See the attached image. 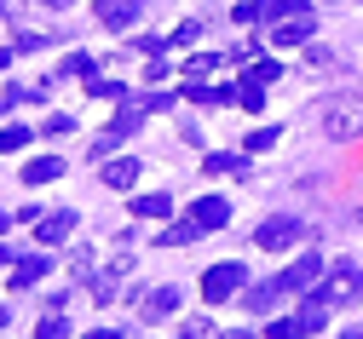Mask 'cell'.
<instances>
[{
  "label": "cell",
  "instance_id": "1",
  "mask_svg": "<svg viewBox=\"0 0 363 339\" xmlns=\"http://www.w3.org/2000/svg\"><path fill=\"white\" fill-rule=\"evenodd\" d=\"M317 121H323V138H335V144L363 138V92H335Z\"/></svg>",
  "mask_w": 363,
  "mask_h": 339
},
{
  "label": "cell",
  "instance_id": "2",
  "mask_svg": "<svg viewBox=\"0 0 363 339\" xmlns=\"http://www.w3.org/2000/svg\"><path fill=\"white\" fill-rule=\"evenodd\" d=\"M242 287H248V270H242L237 259H225V265H208V270H202V299H208V305L237 299Z\"/></svg>",
  "mask_w": 363,
  "mask_h": 339
},
{
  "label": "cell",
  "instance_id": "3",
  "mask_svg": "<svg viewBox=\"0 0 363 339\" xmlns=\"http://www.w3.org/2000/svg\"><path fill=\"white\" fill-rule=\"evenodd\" d=\"M254 241H259L265 253H283V248H300V241H306V224L289 219V213H277V219H265V224L254 230Z\"/></svg>",
  "mask_w": 363,
  "mask_h": 339
},
{
  "label": "cell",
  "instance_id": "4",
  "mask_svg": "<svg viewBox=\"0 0 363 339\" xmlns=\"http://www.w3.org/2000/svg\"><path fill=\"white\" fill-rule=\"evenodd\" d=\"M357 294H363V270H357V265H335V276H329L323 287H311V299H323L329 311L346 305V299H357Z\"/></svg>",
  "mask_w": 363,
  "mask_h": 339
},
{
  "label": "cell",
  "instance_id": "5",
  "mask_svg": "<svg viewBox=\"0 0 363 339\" xmlns=\"http://www.w3.org/2000/svg\"><path fill=\"white\" fill-rule=\"evenodd\" d=\"M317 276H323V259H317V253H300L277 282H283V294H311V287H317Z\"/></svg>",
  "mask_w": 363,
  "mask_h": 339
},
{
  "label": "cell",
  "instance_id": "6",
  "mask_svg": "<svg viewBox=\"0 0 363 339\" xmlns=\"http://www.w3.org/2000/svg\"><path fill=\"white\" fill-rule=\"evenodd\" d=\"M145 6H150V0H99V23L104 29H133V23H139L145 18Z\"/></svg>",
  "mask_w": 363,
  "mask_h": 339
},
{
  "label": "cell",
  "instance_id": "7",
  "mask_svg": "<svg viewBox=\"0 0 363 339\" xmlns=\"http://www.w3.org/2000/svg\"><path fill=\"white\" fill-rule=\"evenodd\" d=\"M191 224H196L202 236L225 230V224H231V202H225V196H202V202H191Z\"/></svg>",
  "mask_w": 363,
  "mask_h": 339
},
{
  "label": "cell",
  "instance_id": "8",
  "mask_svg": "<svg viewBox=\"0 0 363 339\" xmlns=\"http://www.w3.org/2000/svg\"><path fill=\"white\" fill-rule=\"evenodd\" d=\"M179 311V287L167 282V287H150V294H139V316L145 322H156V316H173Z\"/></svg>",
  "mask_w": 363,
  "mask_h": 339
},
{
  "label": "cell",
  "instance_id": "9",
  "mask_svg": "<svg viewBox=\"0 0 363 339\" xmlns=\"http://www.w3.org/2000/svg\"><path fill=\"white\" fill-rule=\"evenodd\" d=\"M75 224H81V219H75L69 207H58V213H40V230H35V236L47 241V248H58V241H69V230H75Z\"/></svg>",
  "mask_w": 363,
  "mask_h": 339
},
{
  "label": "cell",
  "instance_id": "10",
  "mask_svg": "<svg viewBox=\"0 0 363 339\" xmlns=\"http://www.w3.org/2000/svg\"><path fill=\"white\" fill-rule=\"evenodd\" d=\"M300 40H311V12H294L271 29V46H300Z\"/></svg>",
  "mask_w": 363,
  "mask_h": 339
},
{
  "label": "cell",
  "instance_id": "11",
  "mask_svg": "<svg viewBox=\"0 0 363 339\" xmlns=\"http://www.w3.org/2000/svg\"><path fill=\"white\" fill-rule=\"evenodd\" d=\"M52 178H64V156H35L18 184H52Z\"/></svg>",
  "mask_w": 363,
  "mask_h": 339
},
{
  "label": "cell",
  "instance_id": "12",
  "mask_svg": "<svg viewBox=\"0 0 363 339\" xmlns=\"http://www.w3.org/2000/svg\"><path fill=\"white\" fill-rule=\"evenodd\" d=\"M47 270H52V265H47V253H29V259H18V265H12V287L23 294V287H35Z\"/></svg>",
  "mask_w": 363,
  "mask_h": 339
},
{
  "label": "cell",
  "instance_id": "13",
  "mask_svg": "<svg viewBox=\"0 0 363 339\" xmlns=\"http://www.w3.org/2000/svg\"><path fill=\"white\" fill-rule=\"evenodd\" d=\"M283 299V282H259V287H242V305L254 311V316H265L271 305Z\"/></svg>",
  "mask_w": 363,
  "mask_h": 339
},
{
  "label": "cell",
  "instance_id": "14",
  "mask_svg": "<svg viewBox=\"0 0 363 339\" xmlns=\"http://www.w3.org/2000/svg\"><path fill=\"white\" fill-rule=\"evenodd\" d=\"M173 213V196L167 190H150V196H133V219H167Z\"/></svg>",
  "mask_w": 363,
  "mask_h": 339
},
{
  "label": "cell",
  "instance_id": "15",
  "mask_svg": "<svg viewBox=\"0 0 363 339\" xmlns=\"http://www.w3.org/2000/svg\"><path fill=\"white\" fill-rule=\"evenodd\" d=\"M294 12H311V0H254V18H271V23H283Z\"/></svg>",
  "mask_w": 363,
  "mask_h": 339
},
{
  "label": "cell",
  "instance_id": "16",
  "mask_svg": "<svg viewBox=\"0 0 363 339\" xmlns=\"http://www.w3.org/2000/svg\"><path fill=\"white\" fill-rule=\"evenodd\" d=\"M104 184H110V190H127V184H139V161H133V156L110 161V167H104Z\"/></svg>",
  "mask_w": 363,
  "mask_h": 339
},
{
  "label": "cell",
  "instance_id": "17",
  "mask_svg": "<svg viewBox=\"0 0 363 339\" xmlns=\"http://www.w3.org/2000/svg\"><path fill=\"white\" fill-rule=\"evenodd\" d=\"M121 276H127V259H116V265H110V270H104V276L93 282V299H99V305H110V299H116V287H121Z\"/></svg>",
  "mask_w": 363,
  "mask_h": 339
},
{
  "label": "cell",
  "instance_id": "18",
  "mask_svg": "<svg viewBox=\"0 0 363 339\" xmlns=\"http://www.w3.org/2000/svg\"><path fill=\"white\" fill-rule=\"evenodd\" d=\"M196 236H202V230H196V224H191V213H185V219H173L156 241H162V248H185V241H196Z\"/></svg>",
  "mask_w": 363,
  "mask_h": 339
},
{
  "label": "cell",
  "instance_id": "19",
  "mask_svg": "<svg viewBox=\"0 0 363 339\" xmlns=\"http://www.w3.org/2000/svg\"><path fill=\"white\" fill-rule=\"evenodd\" d=\"M277 75H283V64H277V58H259V64H254V69H248L242 81H248V86H271Z\"/></svg>",
  "mask_w": 363,
  "mask_h": 339
},
{
  "label": "cell",
  "instance_id": "20",
  "mask_svg": "<svg viewBox=\"0 0 363 339\" xmlns=\"http://www.w3.org/2000/svg\"><path fill=\"white\" fill-rule=\"evenodd\" d=\"M35 339H69V322H64L58 311H47V316L35 322Z\"/></svg>",
  "mask_w": 363,
  "mask_h": 339
},
{
  "label": "cell",
  "instance_id": "21",
  "mask_svg": "<svg viewBox=\"0 0 363 339\" xmlns=\"http://www.w3.org/2000/svg\"><path fill=\"white\" fill-rule=\"evenodd\" d=\"M265 339H306V328H300V316H277L265 328Z\"/></svg>",
  "mask_w": 363,
  "mask_h": 339
},
{
  "label": "cell",
  "instance_id": "22",
  "mask_svg": "<svg viewBox=\"0 0 363 339\" xmlns=\"http://www.w3.org/2000/svg\"><path fill=\"white\" fill-rule=\"evenodd\" d=\"M29 138H35L29 127H0V156H12V150H23Z\"/></svg>",
  "mask_w": 363,
  "mask_h": 339
},
{
  "label": "cell",
  "instance_id": "23",
  "mask_svg": "<svg viewBox=\"0 0 363 339\" xmlns=\"http://www.w3.org/2000/svg\"><path fill=\"white\" fill-rule=\"evenodd\" d=\"M237 104H242L248 115H259V110H265V86H248V81H242V86H237Z\"/></svg>",
  "mask_w": 363,
  "mask_h": 339
},
{
  "label": "cell",
  "instance_id": "24",
  "mask_svg": "<svg viewBox=\"0 0 363 339\" xmlns=\"http://www.w3.org/2000/svg\"><path fill=\"white\" fill-rule=\"evenodd\" d=\"M277 138H283V132H277V127H254V132H248V138H242V144H248V150H254V156H259V150H271V144H277Z\"/></svg>",
  "mask_w": 363,
  "mask_h": 339
},
{
  "label": "cell",
  "instance_id": "25",
  "mask_svg": "<svg viewBox=\"0 0 363 339\" xmlns=\"http://www.w3.org/2000/svg\"><path fill=\"white\" fill-rule=\"evenodd\" d=\"M64 75H81V81H93V58H86V52H69V58H64Z\"/></svg>",
  "mask_w": 363,
  "mask_h": 339
},
{
  "label": "cell",
  "instance_id": "26",
  "mask_svg": "<svg viewBox=\"0 0 363 339\" xmlns=\"http://www.w3.org/2000/svg\"><path fill=\"white\" fill-rule=\"evenodd\" d=\"M208 173H248L242 156H208Z\"/></svg>",
  "mask_w": 363,
  "mask_h": 339
},
{
  "label": "cell",
  "instance_id": "27",
  "mask_svg": "<svg viewBox=\"0 0 363 339\" xmlns=\"http://www.w3.org/2000/svg\"><path fill=\"white\" fill-rule=\"evenodd\" d=\"M196 35H202V23L191 18V23H179V29H173V40H162V46H191Z\"/></svg>",
  "mask_w": 363,
  "mask_h": 339
},
{
  "label": "cell",
  "instance_id": "28",
  "mask_svg": "<svg viewBox=\"0 0 363 339\" xmlns=\"http://www.w3.org/2000/svg\"><path fill=\"white\" fill-rule=\"evenodd\" d=\"M23 98H35V86H29V92H23V86H0V110H18Z\"/></svg>",
  "mask_w": 363,
  "mask_h": 339
},
{
  "label": "cell",
  "instance_id": "29",
  "mask_svg": "<svg viewBox=\"0 0 363 339\" xmlns=\"http://www.w3.org/2000/svg\"><path fill=\"white\" fill-rule=\"evenodd\" d=\"M116 144H121V138H116V132H110V127H104V132H99V138H93V161H104V156H110V150H116Z\"/></svg>",
  "mask_w": 363,
  "mask_h": 339
},
{
  "label": "cell",
  "instance_id": "30",
  "mask_svg": "<svg viewBox=\"0 0 363 339\" xmlns=\"http://www.w3.org/2000/svg\"><path fill=\"white\" fill-rule=\"evenodd\" d=\"M47 132H75V115H64V110H58V115H47Z\"/></svg>",
  "mask_w": 363,
  "mask_h": 339
},
{
  "label": "cell",
  "instance_id": "31",
  "mask_svg": "<svg viewBox=\"0 0 363 339\" xmlns=\"http://www.w3.org/2000/svg\"><path fill=\"white\" fill-rule=\"evenodd\" d=\"M86 339H121L116 328H93V333H86Z\"/></svg>",
  "mask_w": 363,
  "mask_h": 339
},
{
  "label": "cell",
  "instance_id": "32",
  "mask_svg": "<svg viewBox=\"0 0 363 339\" xmlns=\"http://www.w3.org/2000/svg\"><path fill=\"white\" fill-rule=\"evenodd\" d=\"M219 339H254V333H242V328H231V333H219Z\"/></svg>",
  "mask_w": 363,
  "mask_h": 339
},
{
  "label": "cell",
  "instance_id": "33",
  "mask_svg": "<svg viewBox=\"0 0 363 339\" xmlns=\"http://www.w3.org/2000/svg\"><path fill=\"white\" fill-rule=\"evenodd\" d=\"M0 265H18V259H12V248H0Z\"/></svg>",
  "mask_w": 363,
  "mask_h": 339
},
{
  "label": "cell",
  "instance_id": "34",
  "mask_svg": "<svg viewBox=\"0 0 363 339\" xmlns=\"http://www.w3.org/2000/svg\"><path fill=\"white\" fill-rule=\"evenodd\" d=\"M340 339H363V328H346V333H340Z\"/></svg>",
  "mask_w": 363,
  "mask_h": 339
},
{
  "label": "cell",
  "instance_id": "35",
  "mask_svg": "<svg viewBox=\"0 0 363 339\" xmlns=\"http://www.w3.org/2000/svg\"><path fill=\"white\" fill-rule=\"evenodd\" d=\"M40 6H69V0H40Z\"/></svg>",
  "mask_w": 363,
  "mask_h": 339
},
{
  "label": "cell",
  "instance_id": "36",
  "mask_svg": "<svg viewBox=\"0 0 363 339\" xmlns=\"http://www.w3.org/2000/svg\"><path fill=\"white\" fill-rule=\"evenodd\" d=\"M6 224H12V213H0V230H6Z\"/></svg>",
  "mask_w": 363,
  "mask_h": 339
},
{
  "label": "cell",
  "instance_id": "37",
  "mask_svg": "<svg viewBox=\"0 0 363 339\" xmlns=\"http://www.w3.org/2000/svg\"><path fill=\"white\" fill-rule=\"evenodd\" d=\"M6 322H12V316H6V311H0V328H6Z\"/></svg>",
  "mask_w": 363,
  "mask_h": 339
}]
</instances>
